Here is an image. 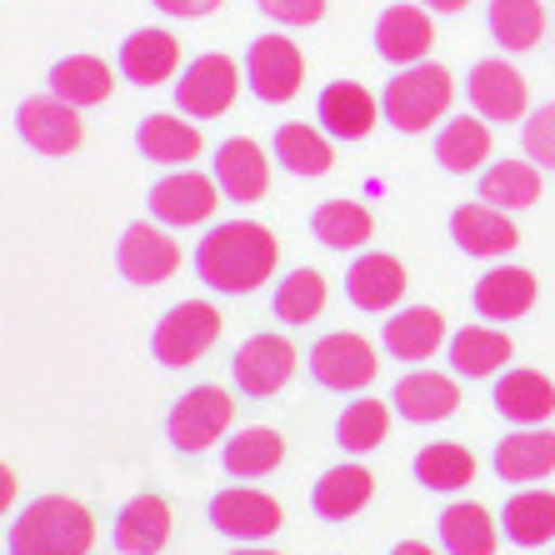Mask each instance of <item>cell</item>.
Returning a JSON list of instances; mask_svg holds the SVG:
<instances>
[{"instance_id":"8fae6325","label":"cell","mask_w":555,"mask_h":555,"mask_svg":"<svg viewBox=\"0 0 555 555\" xmlns=\"http://www.w3.org/2000/svg\"><path fill=\"white\" fill-rule=\"evenodd\" d=\"M220 206V185L216 176H201V170L181 166V170H170L166 181H155L151 185V216L155 225H201V220H210Z\"/></svg>"},{"instance_id":"ba28073f","label":"cell","mask_w":555,"mask_h":555,"mask_svg":"<svg viewBox=\"0 0 555 555\" xmlns=\"http://www.w3.org/2000/svg\"><path fill=\"white\" fill-rule=\"evenodd\" d=\"M296 346L285 336H275V331H260V336H250L246 346L235 350L231 361V375H235V390L241 396H250V401H271V396H281L285 386H291V375H296Z\"/></svg>"},{"instance_id":"ab89813d","label":"cell","mask_w":555,"mask_h":555,"mask_svg":"<svg viewBox=\"0 0 555 555\" xmlns=\"http://www.w3.org/2000/svg\"><path fill=\"white\" fill-rule=\"evenodd\" d=\"M491 36L505 51H535L545 36V5L541 0H491Z\"/></svg>"},{"instance_id":"4fadbf2b","label":"cell","mask_w":555,"mask_h":555,"mask_svg":"<svg viewBox=\"0 0 555 555\" xmlns=\"http://www.w3.org/2000/svg\"><path fill=\"white\" fill-rule=\"evenodd\" d=\"M116 271L130 285H166L170 275L181 271V246L170 241L166 225L135 220V225H126V235H120V246H116Z\"/></svg>"},{"instance_id":"ee69618b","label":"cell","mask_w":555,"mask_h":555,"mask_svg":"<svg viewBox=\"0 0 555 555\" xmlns=\"http://www.w3.org/2000/svg\"><path fill=\"white\" fill-rule=\"evenodd\" d=\"M151 5L170 21H206L210 11H220V0H151Z\"/></svg>"},{"instance_id":"f6af8a7d","label":"cell","mask_w":555,"mask_h":555,"mask_svg":"<svg viewBox=\"0 0 555 555\" xmlns=\"http://www.w3.org/2000/svg\"><path fill=\"white\" fill-rule=\"evenodd\" d=\"M11 505H15V470L0 461V520L11 516Z\"/></svg>"},{"instance_id":"7dc6e473","label":"cell","mask_w":555,"mask_h":555,"mask_svg":"<svg viewBox=\"0 0 555 555\" xmlns=\"http://www.w3.org/2000/svg\"><path fill=\"white\" fill-rule=\"evenodd\" d=\"M390 555H436V551H430L426 541H401V545H396V551H390Z\"/></svg>"},{"instance_id":"d6a6232c","label":"cell","mask_w":555,"mask_h":555,"mask_svg":"<svg viewBox=\"0 0 555 555\" xmlns=\"http://www.w3.org/2000/svg\"><path fill=\"white\" fill-rule=\"evenodd\" d=\"M436 160L440 170H451V176H470L491 160V126L480 116H455L440 126L436 135Z\"/></svg>"},{"instance_id":"74e56055","label":"cell","mask_w":555,"mask_h":555,"mask_svg":"<svg viewBox=\"0 0 555 555\" xmlns=\"http://www.w3.org/2000/svg\"><path fill=\"white\" fill-rule=\"evenodd\" d=\"M415 480L426 486V491H465L470 480H476V455L455 446V440H430L426 451L415 455Z\"/></svg>"},{"instance_id":"4316f807","label":"cell","mask_w":555,"mask_h":555,"mask_svg":"<svg viewBox=\"0 0 555 555\" xmlns=\"http://www.w3.org/2000/svg\"><path fill=\"white\" fill-rule=\"evenodd\" d=\"M135 145H141L145 160H155V166H170V170L191 166L195 155L206 151V141H201L195 120L166 116V111H155V116H145L141 126H135Z\"/></svg>"},{"instance_id":"d4e9b609","label":"cell","mask_w":555,"mask_h":555,"mask_svg":"<svg viewBox=\"0 0 555 555\" xmlns=\"http://www.w3.org/2000/svg\"><path fill=\"white\" fill-rule=\"evenodd\" d=\"M470 306H476L480 321H520L535 306V275L526 266H495L476 281Z\"/></svg>"},{"instance_id":"c3c4849f","label":"cell","mask_w":555,"mask_h":555,"mask_svg":"<svg viewBox=\"0 0 555 555\" xmlns=\"http://www.w3.org/2000/svg\"><path fill=\"white\" fill-rule=\"evenodd\" d=\"M231 555H281V551H266V545H235Z\"/></svg>"},{"instance_id":"bcb514c9","label":"cell","mask_w":555,"mask_h":555,"mask_svg":"<svg viewBox=\"0 0 555 555\" xmlns=\"http://www.w3.org/2000/svg\"><path fill=\"white\" fill-rule=\"evenodd\" d=\"M415 5H426L430 15H455V11H465L470 0H415Z\"/></svg>"},{"instance_id":"30bf717a","label":"cell","mask_w":555,"mask_h":555,"mask_svg":"<svg viewBox=\"0 0 555 555\" xmlns=\"http://www.w3.org/2000/svg\"><path fill=\"white\" fill-rule=\"evenodd\" d=\"M246 86L256 101L266 105H285L291 95L300 91V80H306V61H300V46L285 36H260L256 46L246 51Z\"/></svg>"},{"instance_id":"7402d4cb","label":"cell","mask_w":555,"mask_h":555,"mask_svg":"<svg viewBox=\"0 0 555 555\" xmlns=\"http://www.w3.org/2000/svg\"><path fill=\"white\" fill-rule=\"evenodd\" d=\"M176 65H181V46H176V36L170 30H135V36L120 40V55H116V70L130 80V86H141V91H151V86H160V80L176 76Z\"/></svg>"},{"instance_id":"7c38bea8","label":"cell","mask_w":555,"mask_h":555,"mask_svg":"<svg viewBox=\"0 0 555 555\" xmlns=\"http://www.w3.org/2000/svg\"><path fill=\"white\" fill-rule=\"evenodd\" d=\"M15 130H21V141H26L36 155H70V151H80V141H86L80 111L65 105L61 95H30V101H21Z\"/></svg>"},{"instance_id":"1f68e13d","label":"cell","mask_w":555,"mask_h":555,"mask_svg":"<svg viewBox=\"0 0 555 555\" xmlns=\"http://www.w3.org/2000/svg\"><path fill=\"white\" fill-rule=\"evenodd\" d=\"M281 461H285V440L271 426H246L220 451V470L231 480H266L271 470H281Z\"/></svg>"},{"instance_id":"44dd1931","label":"cell","mask_w":555,"mask_h":555,"mask_svg":"<svg viewBox=\"0 0 555 555\" xmlns=\"http://www.w3.org/2000/svg\"><path fill=\"white\" fill-rule=\"evenodd\" d=\"M390 405H396V415L415 421V426H436V421L455 415V405H461V386H455V375L430 371L426 365V371H411V375L396 380Z\"/></svg>"},{"instance_id":"8992f818","label":"cell","mask_w":555,"mask_h":555,"mask_svg":"<svg viewBox=\"0 0 555 555\" xmlns=\"http://www.w3.org/2000/svg\"><path fill=\"white\" fill-rule=\"evenodd\" d=\"M241 80H246V70H241L231 55H220V51L195 55L181 70V80H176V111H181L185 120L225 116L231 101L241 95Z\"/></svg>"},{"instance_id":"8d00e7d4","label":"cell","mask_w":555,"mask_h":555,"mask_svg":"<svg viewBox=\"0 0 555 555\" xmlns=\"http://www.w3.org/2000/svg\"><path fill=\"white\" fill-rule=\"evenodd\" d=\"M505 541L511 545H545L555 541V491H516L511 501H505Z\"/></svg>"},{"instance_id":"5bb4252c","label":"cell","mask_w":555,"mask_h":555,"mask_svg":"<svg viewBox=\"0 0 555 555\" xmlns=\"http://www.w3.org/2000/svg\"><path fill=\"white\" fill-rule=\"evenodd\" d=\"M465 101L476 105L480 120H526V105H530V91H526V76L516 65L505 61H476L470 76H465Z\"/></svg>"},{"instance_id":"7bdbcfd3","label":"cell","mask_w":555,"mask_h":555,"mask_svg":"<svg viewBox=\"0 0 555 555\" xmlns=\"http://www.w3.org/2000/svg\"><path fill=\"white\" fill-rule=\"evenodd\" d=\"M256 5L275 26H315L325 15V0H256Z\"/></svg>"},{"instance_id":"83f0119b","label":"cell","mask_w":555,"mask_h":555,"mask_svg":"<svg viewBox=\"0 0 555 555\" xmlns=\"http://www.w3.org/2000/svg\"><path fill=\"white\" fill-rule=\"evenodd\" d=\"M271 155L291 170V176H300V181H315V176H325V170L336 166V145H331V135H325L321 126H306V120H285V126H275Z\"/></svg>"},{"instance_id":"b9f144b4","label":"cell","mask_w":555,"mask_h":555,"mask_svg":"<svg viewBox=\"0 0 555 555\" xmlns=\"http://www.w3.org/2000/svg\"><path fill=\"white\" fill-rule=\"evenodd\" d=\"M520 145H526V160H535L541 170H555V101L520 120Z\"/></svg>"},{"instance_id":"836d02e7","label":"cell","mask_w":555,"mask_h":555,"mask_svg":"<svg viewBox=\"0 0 555 555\" xmlns=\"http://www.w3.org/2000/svg\"><path fill=\"white\" fill-rule=\"evenodd\" d=\"M495 210H526L541 201V166L535 160H495L480 170V195Z\"/></svg>"},{"instance_id":"2e32d148","label":"cell","mask_w":555,"mask_h":555,"mask_svg":"<svg viewBox=\"0 0 555 555\" xmlns=\"http://www.w3.org/2000/svg\"><path fill=\"white\" fill-rule=\"evenodd\" d=\"M451 235H455V246L476 260H501L520 246V231H516V220H511V210H495V206H486V201L455 206Z\"/></svg>"},{"instance_id":"277c9868","label":"cell","mask_w":555,"mask_h":555,"mask_svg":"<svg viewBox=\"0 0 555 555\" xmlns=\"http://www.w3.org/2000/svg\"><path fill=\"white\" fill-rule=\"evenodd\" d=\"M220 340V310L210 300H181L160 315V325L151 331V356L166 371H181L195 365L210 346Z\"/></svg>"},{"instance_id":"60d3db41","label":"cell","mask_w":555,"mask_h":555,"mask_svg":"<svg viewBox=\"0 0 555 555\" xmlns=\"http://www.w3.org/2000/svg\"><path fill=\"white\" fill-rule=\"evenodd\" d=\"M390 436V405L386 401H350L336 421V446L346 455H371L375 446H386Z\"/></svg>"},{"instance_id":"4dcf8cb0","label":"cell","mask_w":555,"mask_h":555,"mask_svg":"<svg viewBox=\"0 0 555 555\" xmlns=\"http://www.w3.org/2000/svg\"><path fill=\"white\" fill-rule=\"evenodd\" d=\"M491 401L511 426H541L545 415L555 411V386L541 371H505L501 380H495Z\"/></svg>"},{"instance_id":"9a60e30c","label":"cell","mask_w":555,"mask_h":555,"mask_svg":"<svg viewBox=\"0 0 555 555\" xmlns=\"http://www.w3.org/2000/svg\"><path fill=\"white\" fill-rule=\"evenodd\" d=\"M405 266L386 250H361V256L350 260L346 271V300L356 310H371V315H386L405 300Z\"/></svg>"},{"instance_id":"5b68a950","label":"cell","mask_w":555,"mask_h":555,"mask_svg":"<svg viewBox=\"0 0 555 555\" xmlns=\"http://www.w3.org/2000/svg\"><path fill=\"white\" fill-rule=\"evenodd\" d=\"M306 371L321 390L356 396V390H365L375 380L380 361H375V346L365 336H356V331H331V336H321L310 346Z\"/></svg>"},{"instance_id":"f35d334b","label":"cell","mask_w":555,"mask_h":555,"mask_svg":"<svg viewBox=\"0 0 555 555\" xmlns=\"http://www.w3.org/2000/svg\"><path fill=\"white\" fill-rule=\"evenodd\" d=\"M325 300H331V285H325V275L310 271V266H300V271H291L281 285H275L271 315L281 325H306V321H315V315L325 310Z\"/></svg>"},{"instance_id":"603a6c76","label":"cell","mask_w":555,"mask_h":555,"mask_svg":"<svg viewBox=\"0 0 555 555\" xmlns=\"http://www.w3.org/2000/svg\"><path fill=\"white\" fill-rule=\"evenodd\" d=\"M446 340H451V336H446V321H440V310H430V306L396 310V315L386 321V331H380L386 356H390V361H405V365L430 361Z\"/></svg>"},{"instance_id":"52a82bcc","label":"cell","mask_w":555,"mask_h":555,"mask_svg":"<svg viewBox=\"0 0 555 555\" xmlns=\"http://www.w3.org/2000/svg\"><path fill=\"white\" fill-rule=\"evenodd\" d=\"M231 421H235V401L225 396L220 386H195V390H185L181 401L170 405V415H166V436H170V446L181 455H201V451H210L225 430H231Z\"/></svg>"},{"instance_id":"e575fe53","label":"cell","mask_w":555,"mask_h":555,"mask_svg":"<svg viewBox=\"0 0 555 555\" xmlns=\"http://www.w3.org/2000/svg\"><path fill=\"white\" fill-rule=\"evenodd\" d=\"M440 551L446 555H495V516L476 501L440 511Z\"/></svg>"},{"instance_id":"9c48e42d","label":"cell","mask_w":555,"mask_h":555,"mask_svg":"<svg viewBox=\"0 0 555 555\" xmlns=\"http://www.w3.org/2000/svg\"><path fill=\"white\" fill-rule=\"evenodd\" d=\"M210 526H216L225 541L260 545L285 526V511L275 495L256 491V486H231V491H220L216 501H210Z\"/></svg>"},{"instance_id":"484cf974","label":"cell","mask_w":555,"mask_h":555,"mask_svg":"<svg viewBox=\"0 0 555 555\" xmlns=\"http://www.w3.org/2000/svg\"><path fill=\"white\" fill-rule=\"evenodd\" d=\"M371 495H375V476L365 470V465L346 461V465H331V470L315 480L310 511H315L321 520H350L371 505Z\"/></svg>"},{"instance_id":"3957f363","label":"cell","mask_w":555,"mask_h":555,"mask_svg":"<svg viewBox=\"0 0 555 555\" xmlns=\"http://www.w3.org/2000/svg\"><path fill=\"white\" fill-rule=\"evenodd\" d=\"M455 101V76L446 65L436 61H421V65H405L396 76L386 80L380 91V111H386V126L401 130V135H421L430 130Z\"/></svg>"},{"instance_id":"f1b7e54d","label":"cell","mask_w":555,"mask_h":555,"mask_svg":"<svg viewBox=\"0 0 555 555\" xmlns=\"http://www.w3.org/2000/svg\"><path fill=\"white\" fill-rule=\"evenodd\" d=\"M111 91H116V70H111L101 55H65V61L51 65V95H61V101L76 105V111L105 105Z\"/></svg>"},{"instance_id":"d590c367","label":"cell","mask_w":555,"mask_h":555,"mask_svg":"<svg viewBox=\"0 0 555 555\" xmlns=\"http://www.w3.org/2000/svg\"><path fill=\"white\" fill-rule=\"evenodd\" d=\"M310 235L325 250H361L375 235V216L361 201H321L315 216H310Z\"/></svg>"},{"instance_id":"ffe728a7","label":"cell","mask_w":555,"mask_h":555,"mask_svg":"<svg viewBox=\"0 0 555 555\" xmlns=\"http://www.w3.org/2000/svg\"><path fill=\"white\" fill-rule=\"evenodd\" d=\"M436 46V30H430V11L426 5H390L375 21V55L390 65H421L426 51Z\"/></svg>"},{"instance_id":"6da1fadb","label":"cell","mask_w":555,"mask_h":555,"mask_svg":"<svg viewBox=\"0 0 555 555\" xmlns=\"http://www.w3.org/2000/svg\"><path fill=\"white\" fill-rule=\"evenodd\" d=\"M281 241L256 220H225L195 241V275L216 296H250L275 275Z\"/></svg>"},{"instance_id":"7a4b0ae2","label":"cell","mask_w":555,"mask_h":555,"mask_svg":"<svg viewBox=\"0 0 555 555\" xmlns=\"http://www.w3.org/2000/svg\"><path fill=\"white\" fill-rule=\"evenodd\" d=\"M91 545L95 516L70 495H36L5 535L11 555H91Z\"/></svg>"},{"instance_id":"d6986e66","label":"cell","mask_w":555,"mask_h":555,"mask_svg":"<svg viewBox=\"0 0 555 555\" xmlns=\"http://www.w3.org/2000/svg\"><path fill=\"white\" fill-rule=\"evenodd\" d=\"M216 185L235 206H256L271 191V160L250 135H235L216 151Z\"/></svg>"},{"instance_id":"f546056e","label":"cell","mask_w":555,"mask_h":555,"mask_svg":"<svg viewBox=\"0 0 555 555\" xmlns=\"http://www.w3.org/2000/svg\"><path fill=\"white\" fill-rule=\"evenodd\" d=\"M446 356H451L455 375L486 380V375L505 371V361H511V336L495 331V325H461V331L446 340Z\"/></svg>"},{"instance_id":"ac0fdd59","label":"cell","mask_w":555,"mask_h":555,"mask_svg":"<svg viewBox=\"0 0 555 555\" xmlns=\"http://www.w3.org/2000/svg\"><path fill=\"white\" fill-rule=\"evenodd\" d=\"M170 526H176V516H170L166 495L141 491L120 505L116 526H111V541H116L120 555H160L170 541Z\"/></svg>"},{"instance_id":"cb8c5ba5","label":"cell","mask_w":555,"mask_h":555,"mask_svg":"<svg viewBox=\"0 0 555 555\" xmlns=\"http://www.w3.org/2000/svg\"><path fill=\"white\" fill-rule=\"evenodd\" d=\"M495 476L511 480V486H535L555 470V430H535V426H520L516 436H505L491 455Z\"/></svg>"},{"instance_id":"e0dca14e","label":"cell","mask_w":555,"mask_h":555,"mask_svg":"<svg viewBox=\"0 0 555 555\" xmlns=\"http://www.w3.org/2000/svg\"><path fill=\"white\" fill-rule=\"evenodd\" d=\"M315 120L331 141H365L380 120V101H375L365 86L356 80H331L321 95H315Z\"/></svg>"}]
</instances>
